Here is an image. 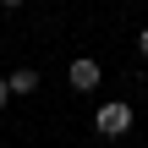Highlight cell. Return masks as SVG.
<instances>
[{"instance_id": "3957f363", "label": "cell", "mask_w": 148, "mask_h": 148, "mask_svg": "<svg viewBox=\"0 0 148 148\" xmlns=\"http://www.w3.org/2000/svg\"><path fill=\"white\" fill-rule=\"evenodd\" d=\"M5 82H11V93H33V88H38V71H33V66H22V71H11Z\"/></svg>"}, {"instance_id": "277c9868", "label": "cell", "mask_w": 148, "mask_h": 148, "mask_svg": "<svg viewBox=\"0 0 148 148\" xmlns=\"http://www.w3.org/2000/svg\"><path fill=\"white\" fill-rule=\"evenodd\" d=\"M5 99H11V82H5V77H0V104H5Z\"/></svg>"}, {"instance_id": "6da1fadb", "label": "cell", "mask_w": 148, "mask_h": 148, "mask_svg": "<svg viewBox=\"0 0 148 148\" xmlns=\"http://www.w3.org/2000/svg\"><path fill=\"white\" fill-rule=\"evenodd\" d=\"M93 126H99L104 137H121V132L132 126V104H121V99H110V104H104V110L93 115Z\"/></svg>"}, {"instance_id": "5b68a950", "label": "cell", "mask_w": 148, "mask_h": 148, "mask_svg": "<svg viewBox=\"0 0 148 148\" xmlns=\"http://www.w3.org/2000/svg\"><path fill=\"white\" fill-rule=\"evenodd\" d=\"M137 49H143V55H148V27H143V33H137Z\"/></svg>"}, {"instance_id": "7a4b0ae2", "label": "cell", "mask_w": 148, "mask_h": 148, "mask_svg": "<svg viewBox=\"0 0 148 148\" xmlns=\"http://www.w3.org/2000/svg\"><path fill=\"white\" fill-rule=\"evenodd\" d=\"M71 88H77V93L99 88V66H93V60H71Z\"/></svg>"}, {"instance_id": "8992f818", "label": "cell", "mask_w": 148, "mask_h": 148, "mask_svg": "<svg viewBox=\"0 0 148 148\" xmlns=\"http://www.w3.org/2000/svg\"><path fill=\"white\" fill-rule=\"evenodd\" d=\"M5 5H22V0H5Z\"/></svg>"}]
</instances>
